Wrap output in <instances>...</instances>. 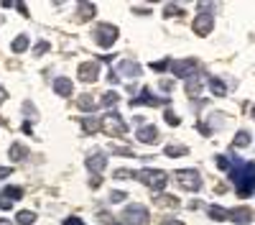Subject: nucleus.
I'll list each match as a JSON object with an SVG mask.
<instances>
[{"label":"nucleus","mask_w":255,"mask_h":225,"mask_svg":"<svg viewBox=\"0 0 255 225\" xmlns=\"http://www.w3.org/2000/svg\"><path fill=\"white\" fill-rule=\"evenodd\" d=\"M230 179L235 184L240 197H250L255 190V161H243V159H230Z\"/></svg>","instance_id":"nucleus-1"},{"label":"nucleus","mask_w":255,"mask_h":225,"mask_svg":"<svg viewBox=\"0 0 255 225\" xmlns=\"http://www.w3.org/2000/svg\"><path fill=\"white\" fill-rule=\"evenodd\" d=\"M133 177L140 179L148 190H156V192H161L168 184V174L161 169H140V172H133Z\"/></svg>","instance_id":"nucleus-2"},{"label":"nucleus","mask_w":255,"mask_h":225,"mask_svg":"<svg viewBox=\"0 0 255 225\" xmlns=\"http://www.w3.org/2000/svg\"><path fill=\"white\" fill-rule=\"evenodd\" d=\"M100 131H105L108 136H125L128 133V123L120 113H108L102 120H100Z\"/></svg>","instance_id":"nucleus-3"},{"label":"nucleus","mask_w":255,"mask_h":225,"mask_svg":"<svg viewBox=\"0 0 255 225\" xmlns=\"http://www.w3.org/2000/svg\"><path fill=\"white\" fill-rule=\"evenodd\" d=\"M120 218L125 225H148L151 223V213H148L145 205H128Z\"/></svg>","instance_id":"nucleus-4"},{"label":"nucleus","mask_w":255,"mask_h":225,"mask_svg":"<svg viewBox=\"0 0 255 225\" xmlns=\"http://www.w3.org/2000/svg\"><path fill=\"white\" fill-rule=\"evenodd\" d=\"M92 38L97 41L102 49H110L118 41V26H113V23H97L92 28Z\"/></svg>","instance_id":"nucleus-5"},{"label":"nucleus","mask_w":255,"mask_h":225,"mask_svg":"<svg viewBox=\"0 0 255 225\" xmlns=\"http://www.w3.org/2000/svg\"><path fill=\"white\" fill-rule=\"evenodd\" d=\"M176 182L186 192H199L202 190V177H199L197 169H179L176 172Z\"/></svg>","instance_id":"nucleus-6"},{"label":"nucleus","mask_w":255,"mask_h":225,"mask_svg":"<svg viewBox=\"0 0 255 225\" xmlns=\"http://www.w3.org/2000/svg\"><path fill=\"white\" fill-rule=\"evenodd\" d=\"M140 74V64H135L133 59H123V61H118V67H115V72L110 74V79H133V77H138Z\"/></svg>","instance_id":"nucleus-7"},{"label":"nucleus","mask_w":255,"mask_h":225,"mask_svg":"<svg viewBox=\"0 0 255 225\" xmlns=\"http://www.w3.org/2000/svg\"><path fill=\"white\" fill-rule=\"evenodd\" d=\"M171 74H176V77H181V79H189L191 74H194V69H197V59H176V61H171Z\"/></svg>","instance_id":"nucleus-8"},{"label":"nucleus","mask_w":255,"mask_h":225,"mask_svg":"<svg viewBox=\"0 0 255 225\" xmlns=\"http://www.w3.org/2000/svg\"><path fill=\"white\" fill-rule=\"evenodd\" d=\"M191 28H194L197 36L212 33V28H215V15H212V13H199V15L194 18V23H191Z\"/></svg>","instance_id":"nucleus-9"},{"label":"nucleus","mask_w":255,"mask_h":225,"mask_svg":"<svg viewBox=\"0 0 255 225\" xmlns=\"http://www.w3.org/2000/svg\"><path fill=\"white\" fill-rule=\"evenodd\" d=\"M163 102H168V97H153L151 90H140V97H133L130 100V105L138 108V105H148V108H156V105H163Z\"/></svg>","instance_id":"nucleus-10"},{"label":"nucleus","mask_w":255,"mask_h":225,"mask_svg":"<svg viewBox=\"0 0 255 225\" xmlns=\"http://www.w3.org/2000/svg\"><path fill=\"white\" fill-rule=\"evenodd\" d=\"M227 220L238 223V225H250L255 220V213L250 208H232V210H227Z\"/></svg>","instance_id":"nucleus-11"},{"label":"nucleus","mask_w":255,"mask_h":225,"mask_svg":"<svg viewBox=\"0 0 255 225\" xmlns=\"http://www.w3.org/2000/svg\"><path fill=\"white\" fill-rule=\"evenodd\" d=\"M84 167H87L95 177H100L105 172V167H108V156H105V154H92V156L84 159Z\"/></svg>","instance_id":"nucleus-12"},{"label":"nucleus","mask_w":255,"mask_h":225,"mask_svg":"<svg viewBox=\"0 0 255 225\" xmlns=\"http://www.w3.org/2000/svg\"><path fill=\"white\" fill-rule=\"evenodd\" d=\"M100 77V64L97 61H84V64L79 67V79L82 82H97Z\"/></svg>","instance_id":"nucleus-13"},{"label":"nucleus","mask_w":255,"mask_h":225,"mask_svg":"<svg viewBox=\"0 0 255 225\" xmlns=\"http://www.w3.org/2000/svg\"><path fill=\"white\" fill-rule=\"evenodd\" d=\"M207 82V77L204 74H191L189 79H186V95H191V97H197L199 92H202V85Z\"/></svg>","instance_id":"nucleus-14"},{"label":"nucleus","mask_w":255,"mask_h":225,"mask_svg":"<svg viewBox=\"0 0 255 225\" xmlns=\"http://www.w3.org/2000/svg\"><path fill=\"white\" fill-rule=\"evenodd\" d=\"M140 143H156L158 141V131H156V126H143V128H138V136H135Z\"/></svg>","instance_id":"nucleus-15"},{"label":"nucleus","mask_w":255,"mask_h":225,"mask_svg":"<svg viewBox=\"0 0 255 225\" xmlns=\"http://www.w3.org/2000/svg\"><path fill=\"white\" fill-rule=\"evenodd\" d=\"M72 79H67V77H56L54 79V92L56 95H61V97H69L72 95Z\"/></svg>","instance_id":"nucleus-16"},{"label":"nucleus","mask_w":255,"mask_h":225,"mask_svg":"<svg viewBox=\"0 0 255 225\" xmlns=\"http://www.w3.org/2000/svg\"><path fill=\"white\" fill-rule=\"evenodd\" d=\"M207 85H209L212 95H217V97H225V95H227L225 82H222V79H217V77H209V79H207Z\"/></svg>","instance_id":"nucleus-17"},{"label":"nucleus","mask_w":255,"mask_h":225,"mask_svg":"<svg viewBox=\"0 0 255 225\" xmlns=\"http://www.w3.org/2000/svg\"><path fill=\"white\" fill-rule=\"evenodd\" d=\"M82 128H84V133H87V136H95L100 131V120L95 115H87V118L82 120Z\"/></svg>","instance_id":"nucleus-18"},{"label":"nucleus","mask_w":255,"mask_h":225,"mask_svg":"<svg viewBox=\"0 0 255 225\" xmlns=\"http://www.w3.org/2000/svg\"><path fill=\"white\" fill-rule=\"evenodd\" d=\"M77 105H79L84 113H92V110H97V100H95L92 95H82V97L77 100Z\"/></svg>","instance_id":"nucleus-19"},{"label":"nucleus","mask_w":255,"mask_h":225,"mask_svg":"<svg viewBox=\"0 0 255 225\" xmlns=\"http://www.w3.org/2000/svg\"><path fill=\"white\" fill-rule=\"evenodd\" d=\"M250 133L248 131H238V136L232 138V149H245V146H250Z\"/></svg>","instance_id":"nucleus-20"},{"label":"nucleus","mask_w":255,"mask_h":225,"mask_svg":"<svg viewBox=\"0 0 255 225\" xmlns=\"http://www.w3.org/2000/svg\"><path fill=\"white\" fill-rule=\"evenodd\" d=\"M8 154H10V159H13V161H23V159L28 156V149L23 146V143H13Z\"/></svg>","instance_id":"nucleus-21"},{"label":"nucleus","mask_w":255,"mask_h":225,"mask_svg":"<svg viewBox=\"0 0 255 225\" xmlns=\"http://www.w3.org/2000/svg\"><path fill=\"white\" fill-rule=\"evenodd\" d=\"M10 49H13L15 54H23V51L28 49V36H26V33L15 36V38H13V46H10Z\"/></svg>","instance_id":"nucleus-22"},{"label":"nucleus","mask_w":255,"mask_h":225,"mask_svg":"<svg viewBox=\"0 0 255 225\" xmlns=\"http://www.w3.org/2000/svg\"><path fill=\"white\" fill-rule=\"evenodd\" d=\"M207 215H209L212 220H217V223L227 220V210H225V208H220V205H212V208H207Z\"/></svg>","instance_id":"nucleus-23"},{"label":"nucleus","mask_w":255,"mask_h":225,"mask_svg":"<svg viewBox=\"0 0 255 225\" xmlns=\"http://www.w3.org/2000/svg\"><path fill=\"white\" fill-rule=\"evenodd\" d=\"M163 154H166V156H171V159H179V156H186L189 149H186V146H174V143H168V146L163 149Z\"/></svg>","instance_id":"nucleus-24"},{"label":"nucleus","mask_w":255,"mask_h":225,"mask_svg":"<svg viewBox=\"0 0 255 225\" xmlns=\"http://www.w3.org/2000/svg\"><path fill=\"white\" fill-rule=\"evenodd\" d=\"M95 18V3H79V20H92Z\"/></svg>","instance_id":"nucleus-25"},{"label":"nucleus","mask_w":255,"mask_h":225,"mask_svg":"<svg viewBox=\"0 0 255 225\" xmlns=\"http://www.w3.org/2000/svg\"><path fill=\"white\" fill-rule=\"evenodd\" d=\"M156 205H158V208H179V200L171 197V195H158Z\"/></svg>","instance_id":"nucleus-26"},{"label":"nucleus","mask_w":255,"mask_h":225,"mask_svg":"<svg viewBox=\"0 0 255 225\" xmlns=\"http://www.w3.org/2000/svg\"><path fill=\"white\" fill-rule=\"evenodd\" d=\"M15 220H18V225H33V223H36V213H31V210H20V213L15 215Z\"/></svg>","instance_id":"nucleus-27"},{"label":"nucleus","mask_w":255,"mask_h":225,"mask_svg":"<svg viewBox=\"0 0 255 225\" xmlns=\"http://www.w3.org/2000/svg\"><path fill=\"white\" fill-rule=\"evenodd\" d=\"M118 100H120V95H118L115 90H110V92H105V95L100 97V105H105V108H113Z\"/></svg>","instance_id":"nucleus-28"},{"label":"nucleus","mask_w":255,"mask_h":225,"mask_svg":"<svg viewBox=\"0 0 255 225\" xmlns=\"http://www.w3.org/2000/svg\"><path fill=\"white\" fill-rule=\"evenodd\" d=\"M184 13V8L181 5H174V3H168L166 8H163V15L166 18H176V15H181Z\"/></svg>","instance_id":"nucleus-29"},{"label":"nucleus","mask_w":255,"mask_h":225,"mask_svg":"<svg viewBox=\"0 0 255 225\" xmlns=\"http://www.w3.org/2000/svg\"><path fill=\"white\" fill-rule=\"evenodd\" d=\"M3 197H8V200L13 202V200H18V197H23V190H20V187H5Z\"/></svg>","instance_id":"nucleus-30"},{"label":"nucleus","mask_w":255,"mask_h":225,"mask_svg":"<svg viewBox=\"0 0 255 225\" xmlns=\"http://www.w3.org/2000/svg\"><path fill=\"white\" fill-rule=\"evenodd\" d=\"M163 118H166V123H168V126H174V128H176L179 123H181V120H179V115H176L174 110H166V115H163Z\"/></svg>","instance_id":"nucleus-31"},{"label":"nucleus","mask_w":255,"mask_h":225,"mask_svg":"<svg viewBox=\"0 0 255 225\" xmlns=\"http://www.w3.org/2000/svg\"><path fill=\"white\" fill-rule=\"evenodd\" d=\"M168 67H171V61H168V59H161V61H153V64H151V69H156V72H163Z\"/></svg>","instance_id":"nucleus-32"},{"label":"nucleus","mask_w":255,"mask_h":225,"mask_svg":"<svg viewBox=\"0 0 255 225\" xmlns=\"http://www.w3.org/2000/svg\"><path fill=\"white\" fill-rule=\"evenodd\" d=\"M113 151H115L118 156H125V159H133V156H135V154H133V149H123V146H115Z\"/></svg>","instance_id":"nucleus-33"},{"label":"nucleus","mask_w":255,"mask_h":225,"mask_svg":"<svg viewBox=\"0 0 255 225\" xmlns=\"http://www.w3.org/2000/svg\"><path fill=\"white\" fill-rule=\"evenodd\" d=\"M49 49H51V44H49V41H38V44H36V49H33V51H36V54H46Z\"/></svg>","instance_id":"nucleus-34"},{"label":"nucleus","mask_w":255,"mask_h":225,"mask_svg":"<svg viewBox=\"0 0 255 225\" xmlns=\"http://www.w3.org/2000/svg\"><path fill=\"white\" fill-rule=\"evenodd\" d=\"M217 167L225 169V172H230V159L227 156H217Z\"/></svg>","instance_id":"nucleus-35"},{"label":"nucleus","mask_w":255,"mask_h":225,"mask_svg":"<svg viewBox=\"0 0 255 225\" xmlns=\"http://www.w3.org/2000/svg\"><path fill=\"white\" fill-rule=\"evenodd\" d=\"M128 195L125 192H120V190H115V192H110V202H123Z\"/></svg>","instance_id":"nucleus-36"},{"label":"nucleus","mask_w":255,"mask_h":225,"mask_svg":"<svg viewBox=\"0 0 255 225\" xmlns=\"http://www.w3.org/2000/svg\"><path fill=\"white\" fill-rule=\"evenodd\" d=\"M130 177H133L130 169H118V172H115V179H130Z\"/></svg>","instance_id":"nucleus-37"},{"label":"nucleus","mask_w":255,"mask_h":225,"mask_svg":"<svg viewBox=\"0 0 255 225\" xmlns=\"http://www.w3.org/2000/svg\"><path fill=\"white\" fill-rule=\"evenodd\" d=\"M97 220H100V223H108V225H115V223H113V215H110V213H100V215H97Z\"/></svg>","instance_id":"nucleus-38"},{"label":"nucleus","mask_w":255,"mask_h":225,"mask_svg":"<svg viewBox=\"0 0 255 225\" xmlns=\"http://www.w3.org/2000/svg\"><path fill=\"white\" fill-rule=\"evenodd\" d=\"M61 225H82V220H79V218H67Z\"/></svg>","instance_id":"nucleus-39"},{"label":"nucleus","mask_w":255,"mask_h":225,"mask_svg":"<svg viewBox=\"0 0 255 225\" xmlns=\"http://www.w3.org/2000/svg\"><path fill=\"white\" fill-rule=\"evenodd\" d=\"M10 205H13L10 200H3V197H0V210H10Z\"/></svg>","instance_id":"nucleus-40"},{"label":"nucleus","mask_w":255,"mask_h":225,"mask_svg":"<svg viewBox=\"0 0 255 225\" xmlns=\"http://www.w3.org/2000/svg\"><path fill=\"white\" fill-rule=\"evenodd\" d=\"M13 172V167H0V179H3V177H8Z\"/></svg>","instance_id":"nucleus-41"},{"label":"nucleus","mask_w":255,"mask_h":225,"mask_svg":"<svg viewBox=\"0 0 255 225\" xmlns=\"http://www.w3.org/2000/svg\"><path fill=\"white\" fill-rule=\"evenodd\" d=\"M100 184H102V179H100V177H92V179H90V187H92V190H95V187H100Z\"/></svg>","instance_id":"nucleus-42"},{"label":"nucleus","mask_w":255,"mask_h":225,"mask_svg":"<svg viewBox=\"0 0 255 225\" xmlns=\"http://www.w3.org/2000/svg\"><path fill=\"white\" fill-rule=\"evenodd\" d=\"M18 10L23 13V15H28V5H23V3H18Z\"/></svg>","instance_id":"nucleus-43"},{"label":"nucleus","mask_w":255,"mask_h":225,"mask_svg":"<svg viewBox=\"0 0 255 225\" xmlns=\"http://www.w3.org/2000/svg\"><path fill=\"white\" fill-rule=\"evenodd\" d=\"M161 225H184L181 220H166V223H161Z\"/></svg>","instance_id":"nucleus-44"},{"label":"nucleus","mask_w":255,"mask_h":225,"mask_svg":"<svg viewBox=\"0 0 255 225\" xmlns=\"http://www.w3.org/2000/svg\"><path fill=\"white\" fill-rule=\"evenodd\" d=\"M0 225H13L10 220H5V218H0Z\"/></svg>","instance_id":"nucleus-45"},{"label":"nucleus","mask_w":255,"mask_h":225,"mask_svg":"<svg viewBox=\"0 0 255 225\" xmlns=\"http://www.w3.org/2000/svg\"><path fill=\"white\" fill-rule=\"evenodd\" d=\"M253 118H255V108H253Z\"/></svg>","instance_id":"nucleus-46"}]
</instances>
